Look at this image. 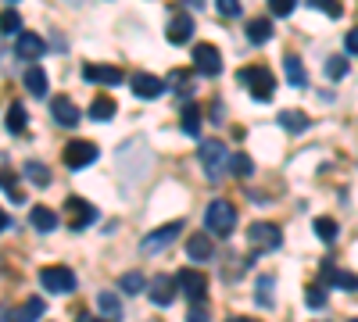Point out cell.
<instances>
[{
  "mask_svg": "<svg viewBox=\"0 0 358 322\" xmlns=\"http://www.w3.org/2000/svg\"><path fill=\"white\" fill-rule=\"evenodd\" d=\"M197 161L204 168L208 180H222V172L229 168V147L222 140H201V147H197Z\"/></svg>",
  "mask_w": 358,
  "mask_h": 322,
  "instance_id": "1",
  "label": "cell"
},
{
  "mask_svg": "<svg viewBox=\"0 0 358 322\" xmlns=\"http://www.w3.org/2000/svg\"><path fill=\"white\" fill-rule=\"evenodd\" d=\"M236 79L248 86V94L255 101H273V94H276V79H273V72H268L265 65H248V68L236 72Z\"/></svg>",
  "mask_w": 358,
  "mask_h": 322,
  "instance_id": "2",
  "label": "cell"
},
{
  "mask_svg": "<svg viewBox=\"0 0 358 322\" xmlns=\"http://www.w3.org/2000/svg\"><path fill=\"white\" fill-rule=\"evenodd\" d=\"M233 226H236V208L229 200H212V204H208V212H204L208 237H229Z\"/></svg>",
  "mask_w": 358,
  "mask_h": 322,
  "instance_id": "3",
  "label": "cell"
},
{
  "mask_svg": "<svg viewBox=\"0 0 358 322\" xmlns=\"http://www.w3.org/2000/svg\"><path fill=\"white\" fill-rule=\"evenodd\" d=\"M62 161H65V168H72V172L94 165V161H97V143H90V140H69L65 151H62Z\"/></svg>",
  "mask_w": 358,
  "mask_h": 322,
  "instance_id": "4",
  "label": "cell"
},
{
  "mask_svg": "<svg viewBox=\"0 0 358 322\" xmlns=\"http://www.w3.org/2000/svg\"><path fill=\"white\" fill-rule=\"evenodd\" d=\"M94 222H97V208L90 200H83V197H69L65 200V226L69 229L83 233L86 226H94Z\"/></svg>",
  "mask_w": 358,
  "mask_h": 322,
  "instance_id": "5",
  "label": "cell"
},
{
  "mask_svg": "<svg viewBox=\"0 0 358 322\" xmlns=\"http://www.w3.org/2000/svg\"><path fill=\"white\" fill-rule=\"evenodd\" d=\"M183 233V222H165V226H158V229H151L147 237L140 240V247L147 251V254H158V251H165V247H172L176 244V237Z\"/></svg>",
  "mask_w": 358,
  "mask_h": 322,
  "instance_id": "6",
  "label": "cell"
},
{
  "mask_svg": "<svg viewBox=\"0 0 358 322\" xmlns=\"http://www.w3.org/2000/svg\"><path fill=\"white\" fill-rule=\"evenodd\" d=\"M40 283L50 290V294H72L76 290V272L69 265H47V269H40Z\"/></svg>",
  "mask_w": 358,
  "mask_h": 322,
  "instance_id": "7",
  "label": "cell"
},
{
  "mask_svg": "<svg viewBox=\"0 0 358 322\" xmlns=\"http://www.w3.org/2000/svg\"><path fill=\"white\" fill-rule=\"evenodd\" d=\"M176 286H179V294H187L194 305L208 298V279H204V272H197V269H179V272H176Z\"/></svg>",
  "mask_w": 358,
  "mask_h": 322,
  "instance_id": "8",
  "label": "cell"
},
{
  "mask_svg": "<svg viewBox=\"0 0 358 322\" xmlns=\"http://www.w3.org/2000/svg\"><path fill=\"white\" fill-rule=\"evenodd\" d=\"M248 240H251V247H258V251H276V247L283 244V233H280L276 222H255V226L248 229Z\"/></svg>",
  "mask_w": 358,
  "mask_h": 322,
  "instance_id": "9",
  "label": "cell"
},
{
  "mask_svg": "<svg viewBox=\"0 0 358 322\" xmlns=\"http://www.w3.org/2000/svg\"><path fill=\"white\" fill-rule=\"evenodd\" d=\"M194 68H197L201 75H219V72H222V54H219V47L197 43V47H194Z\"/></svg>",
  "mask_w": 358,
  "mask_h": 322,
  "instance_id": "10",
  "label": "cell"
},
{
  "mask_svg": "<svg viewBox=\"0 0 358 322\" xmlns=\"http://www.w3.org/2000/svg\"><path fill=\"white\" fill-rule=\"evenodd\" d=\"M129 86H133V94H136L140 101H155V97L165 94V82H162L158 75H151V72H136V75L129 79Z\"/></svg>",
  "mask_w": 358,
  "mask_h": 322,
  "instance_id": "11",
  "label": "cell"
},
{
  "mask_svg": "<svg viewBox=\"0 0 358 322\" xmlns=\"http://www.w3.org/2000/svg\"><path fill=\"white\" fill-rule=\"evenodd\" d=\"M50 115H54L57 126H69V129H76L83 122V111L72 104V97H54L50 101Z\"/></svg>",
  "mask_w": 358,
  "mask_h": 322,
  "instance_id": "12",
  "label": "cell"
},
{
  "mask_svg": "<svg viewBox=\"0 0 358 322\" xmlns=\"http://www.w3.org/2000/svg\"><path fill=\"white\" fill-rule=\"evenodd\" d=\"M322 283H330L337 290H348V294H355V290H358V276L348 272V269H337L334 261H322Z\"/></svg>",
  "mask_w": 358,
  "mask_h": 322,
  "instance_id": "13",
  "label": "cell"
},
{
  "mask_svg": "<svg viewBox=\"0 0 358 322\" xmlns=\"http://www.w3.org/2000/svg\"><path fill=\"white\" fill-rule=\"evenodd\" d=\"M83 79L97 82V86H118L126 75H122V68H115V65H83Z\"/></svg>",
  "mask_w": 358,
  "mask_h": 322,
  "instance_id": "14",
  "label": "cell"
},
{
  "mask_svg": "<svg viewBox=\"0 0 358 322\" xmlns=\"http://www.w3.org/2000/svg\"><path fill=\"white\" fill-rule=\"evenodd\" d=\"M179 294V286L172 283V276H155L151 283H147V298H151L158 308H165V305H172V298Z\"/></svg>",
  "mask_w": 358,
  "mask_h": 322,
  "instance_id": "15",
  "label": "cell"
},
{
  "mask_svg": "<svg viewBox=\"0 0 358 322\" xmlns=\"http://www.w3.org/2000/svg\"><path fill=\"white\" fill-rule=\"evenodd\" d=\"M165 36H169V43H187L194 36V18L187 11H176L165 25Z\"/></svg>",
  "mask_w": 358,
  "mask_h": 322,
  "instance_id": "16",
  "label": "cell"
},
{
  "mask_svg": "<svg viewBox=\"0 0 358 322\" xmlns=\"http://www.w3.org/2000/svg\"><path fill=\"white\" fill-rule=\"evenodd\" d=\"M43 50H47L43 36H36V33H18L15 54L22 57V61H36V57H43Z\"/></svg>",
  "mask_w": 358,
  "mask_h": 322,
  "instance_id": "17",
  "label": "cell"
},
{
  "mask_svg": "<svg viewBox=\"0 0 358 322\" xmlns=\"http://www.w3.org/2000/svg\"><path fill=\"white\" fill-rule=\"evenodd\" d=\"M187 258L190 261H212L215 258L212 237H208V233H194V237H187Z\"/></svg>",
  "mask_w": 358,
  "mask_h": 322,
  "instance_id": "18",
  "label": "cell"
},
{
  "mask_svg": "<svg viewBox=\"0 0 358 322\" xmlns=\"http://www.w3.org/2000/svg\"><path fill=\"white\" fill-rule=\"evenodd\" d=\"M165 86H172V94H179V97H190L197 90V75L190 68H172L169 79H165Z\"/></svg>",
  "mask_w": 358,
  "mask_h": 322,
  "instance_id": "19",
  "label": "cell"
},
{
  "mask_svg": "<svg viewBox=\"0 0 358 322\" xmlns=\"http://www.w3.org/2000/svg\"><path fill=\"white\" fill-rule=\"evenodd\" d=\"M283 72H287V82L294 86V90H305L308 86V75H305V65L297 54H283Z\"/></svg>",
  "mask_w": 358,
  "mask_h": 322,
  "instance_id": "20",
  "label": "cell"
},
{
  "mask_svg": "<svg viewBox=\"0 0 358 322\" xmlns=\"http://www.w3.org/2000/svg\"><path fill=\"white\" fill-rule=\"evenodd\" d=\"M40 319H43V301L40 298H29L15 312H8V322H40Z\"/></svg>",
  "mask_w": 358,
  "mask_h": 322,
  "instance_id": "21",
  "label": "cell"
},
{
  "mask_svg": "<svg viewBox=\"0 0 358 322\" xmlns=\"http://www.w3.org/2000/svg\"><path fill=\"white\" fill-rule=\"evenodd\" d=\"M0 186H4V190L11 193V200H18V204L25 200V193L18 190V180H15V172L8 168V154H4V151H0Z\"/></svg>",
  "mask_w": 358,
  "mask_h": 322,
  "instance_id": "22",
  "label": "cell"
},
{
  "mask_svg": "<svg viewBox=\"0 0 358 322\" xmlns=\"http://www.w3.org/2000/svg\"><path fill=\"white\" fill-rule=\"evenodd\" d=\"M29 222H33L40 233H50V229H57V212H50L47 204H36V208L29 212Z\"/></svg>",
  "mask_w": 358,
  "mask_h": 322,
  "instance_id": "23",
  "label": "cell"
},
{
  "mask_svg": "<svg viewBox=\"0 0 358 322\" xmlns=\"http://www.w3.org/2000/svg\"><path fill=\"white\" fill-rule=\"evenodd\" d=\"M22 82H25V90L33 94V97H43V94H47V72L36 68V65L25 68V79H22Z\"/></svg>",
  "mask_w": 358,
  "mask_h": 322,
  "instance_id": "24",
  "label": "cell"
},
{
  "mask_svg": "<svg viewBox=\"0 0 358 322\" xmlns=\"http://www.w3.org/2000/svg\"><path fill=\"white\" fill-rule=\"evenodd\" d=\"M280 126L287 129V133H305L308 126H312V119H308V115L305 111H280Z\"/></svg>",
  "mask_w": 358,
  "mask_h": 322,
  "instance_id": "25",
  "label": "cell"
},
{
  "mask_svg": "<svg viewBox=\"0 0 358 322\" xmlns=\"http://www.w3.org/2000/svg\"><path fill=\"white\" fill-rule=\"evenodd\" d=\"M97 308H101V315L108 319V322H118L122 319V301H118L111 290H104V294H97Z\"/></svg>",
  "mask_w": 358,
  "mask_h": 322,
  "instance_id": "26",
  "label": "cell"
},
{
  "mask_svg": "<svg viewBox=\"0 0 358 322\" xmlns=\"http://www.w3.org/2000/svg\"><path fill=\"white\" fill-rule=\"evenodd\" d=\"M248 40L251 43H268L273 40V22L268 18H251L248 22Z\"/></svg>",
  "mask_w": 358,
  "mask_h": 322,
  "instance_id": "27",
  "label": "cell"
},
{
  "mask_svg": "<svg viewBox=\"0 0 358 322\" xmlns=\"http://www.w3.org/2000/svg\"><path fill=\"white\" fill-rule=\"evenodd\" d=\"M115 111H118V104H115L111 97H97L94 104H90V111H86V115H90V119H94V122H108Z\"/></svg>",
  "mask_w": 358,
  "mask_h": 322,
  "instance_id": "28",
  "label": "cell"
},
{
  "mask_svg": "<svg viewBox=\"0 0 358 322\" xmlns=\"http://www.w3.org/2000/svg\"><path fill=\"white\" fill-rule=\"evenodd\" d=\"M4 122H8V133H25V126H29V115H25V108H22V104H11Z\"/></svg>",
  "mask_w": 358,
  "mask_h": 322,
  "instance_id": "29",
  "label": "cell"
},
{
  "mask_svg": "<svg viewBox=\"0 0 358 322\" xmlns=\"http://www.w3.org/2000/svg\"><path fill=\"white\" fill-rule=\"evenodd\" d=\"M183 133L201 136V108H197V104H187V108H183Z\"/></svg>",
  "mask_w": 358,
  "mask_h": 322,
  "instance_id": "30",
  "label": "cell"
},
{
  "mask_svg": "<svg viewBox=\"0 0 358 322\" xmlns=\"http://www.w3.org/2000/svg\"><path fill=\"white\" fill-rule=\"evenodd\" d=\"M315 237H319V240H326V244H334V240H337V222H334L330 215L315 219Z\"/></svg>",
  "mask_w": 358,
  "mask_h": 322,
  "instance_id": "31",
  "label": "cell"
},
{
  "mask_svg": "<svg viewBox=\"0 0 358 322\" xmlns=\"http://www.w3.org/2000/svg\"><path fill=\"white\" fill-rule=\"evenodd\" d=\"M255 301L258 305H273V276H258V286H255Z\"/></svg>",
  "mask_w": 358,
  "mask_h": 322,
  "instance_id": "32",
  "label": "cell"
},
{
  "mask_svg": "<svg viewBox=\"0 0 358 322\" xmlns=\"http://www.w3.org/2000/svg\"><path fill=\"white\" fill-rule=\"evenodd\" d=\"M25 175H29L36 186H47V183H50V172H47V165H40V161H29V165H25Z\"/></svg>",
  "mask_w": 358,
  "mask_h": 322,
  "instance_id": "33",
  "label": "cell"
},
{
  "mask_svg": "<svg viewBox=\"0 0 358 322\" xmlns=\"http://www.w3.org/2000/svg\"><path fill=\"white\" fill-rule=\"evenodd\" d=\"M308 8H315V11H322L326 18H341V0H308Z\"/></svg>",
  "mask_w": 358,
  "mask_h": 322,
  "instance_id": "34",
  "label": "cell"
},
{
  "mask_svg": "<svg viewBox=\"0 0 358 322\" xmlns=\"http://www.w3.org/2000/svg\"><path fill=\"white\" fill-rule=\"evenodd\" d=\"M326 75H330V79H344L348 75V57L344 54H334L330 61H326Z\"/></svg>",
  "mask_w": 358,
  "mask_h": 322,
  "instance_id": "35",
  "label": "cell"
},
{
  "mask_svg": "<svg viewBox=\"0 0 358 322\" xmlns=\"http://www.w3.org/2000/svg\"><path fill=\"white\" fill-rule=\"evenodd\" d=\"M251 168H255V165H251L248 154H233V158H229V172H233V175H241V180H248Z\"/></svg>",
  "mask_w": 358,
  "mask_h": 322,
  "instance_id": "36",
  "label": "cell"
},
{
  "mask_svg": "<svg viewBox=\"0 0 358 322\" xmlns=\"http://www.w3.org/2000/svg\"><path fill=\"white\" fill-rule=\"evenodd\" d=\"M18 25H22V15L15 8L0 11V33H18Z\"/></svg>",
  "mask_w": 358,
  "mask_h": 322,
  "instance_id": "37",
  "label": "cell"
},
{
  "mask_svg": "<svg viewBox=\"0 0 358 322\" xmlns=\"http://www.w3.org/2000/svg\"><path fill=\"white\" fill-rule=\"evenodd\" d=\"M305 301H308L312 308H322V305H326V286H322V283H308V286H305Z\"/></svg>",
  "mask_w": 358,
  "mask_h": 322,
  "instance_id": "38",
  "label": "cell"
},
{
  "mask_svg": "<svg viewBox=\"0 0 358 322\" xmlns=\"http://www.w3.org/2000/svg\"><path fill=\"white\" fill-rule=\"evenodd\" d=\"M118 286H122V294H140V290H143V276L140 272H126L122 279H118Z\"/></svg>",
  "mask_w": 358,
  "mask_h": 322,
  "instance_id": "39",
  "label": "cell"
},
{
  "mask_svg": "<svg viewBox=\"0 0 358 322\" xmlns=\"http://www.w3.org/2000/svg\"><path fill=\"white\" fill-rule=\"evenodd\" d=\"M294 8H297V0H268V11H273L276 18H287V15H294Z\"/></svg>",
  "mask_w": 358,
  "mask_h": 322,
  "instance_id": "40",
  "label": "cell"
},
{
  "mask_svg": "<svg viewBox=\"0 0 358 322\" xmlns=\"http://www.w3.org/2000/svg\"><path fill=\"white\" fill-rule=\"evenodd\" d=\"M215 4H219V11H222L226 18H236V15H241V0H215Z\"/></svg>",
  "mask_w": 358,
  "mask_h": 322,
  "instance_id": "41",
  "label": "cell"
},
{
  "mask_svg": "<svg viewBox=\"0 0 358 322\" xmlns=\"http://www.w3.org/2000/svg\"><path fill=\"white\" fill-rule=\"evenodd\" d=\"M344 47H348V54H358V29H351V33H348Z\"/></svg>",
  "mask_w": 358,
  "mask_h": 322,
  "instance_id": "42",
  "label": "cell"
},
{
  "mask_svg": "<svg viewBox=\"0 0 358 322\" xmlns=\"http://www.w3.org/2000/svg\"><path fill=\"white\" fill-rule=\"evenodd\" d=\"M187 322H208V312H201L197 305L190 308V315H187Z\"/></svg>",
  "mask_w": 358,
  "mask_h": 322,
  "instance_id": "43",
  "label": "cell"
},
{
  "mask_svg": "<svg viewBox=\"0 0 358 322\" xmlns=\"http://www.w3.org/2000/svg\"><path fill=\"white\" fill-rule=\"evenodd\" d=\"M212 122H222V104H219V101L212 104Z\"/></svg>",
  "mask_w": 358,
  "mask_h": 322,
  "instance_id": "44",
  "label": "cell"
},
{
  "mask_svg": "<svg viewBox=\"0 0 358 322\" xmlns=\"http://www.w3.org/2000/svg\"><path fill=\"white\" fill-rule=\"evenodd\" d=\"M187 8H194V11H204V0H183Z\"/></svg>",
  "mask_w": 358,
  "mask_h": 322,
  "instance_id": "45",
  "label": "cell"
},
{
  "mask_svg": "<svg viewBox=\"0 0 358 322\" xmlns=\"http://www.w3.org/2000/svg\"><path fill=\"white\" fill-rule=\"evenodd\" d=\"M8 226H11V219H8V212H0V233H4Z\"/></svg>",
  "mask_w": 358,
  "mask_h": 322,
  "instance_id": "46",
  "label": "cell"
},
{
  "mask_svg": "<svg viewBox=\"0 0 358 322\" xmlns=\"http://www.w3.org/2000/svg\"><path fill=\"white\" fill-rule=\"evenodd\" d=\"M76 322H108V319H94V315H79Z\"/></svg>",
  "mask_w": 358,
  "mask_h": 322,
  "instance_id": "47",
  "label": "cell"
},
{
  "mask_svg": "<svg viewBox=\"0 0 358 322\" xmlns=\"http://www.w3.org/2000/svg\"><path fill=\"white\" fill-rule=\"evenodd\" d=\"M226 322H258V319H244V315H236V319H226Z\"/></svg>",
  "mask_w": 358,
  "mask_h": 322,
  "instance_id": "48",
  "label": "cell"
},
{
  "mask_svg": "<svg viewBox=\"0 0 358 322\" xmlns=\"http://www.w3.org/2000/svg\"><path fill=\"white\" fill-rule=\"evenodd\" d=\"M0 322H8V315H4V312H0Z\"/></svg>",
  "mask_w": 358,
  "mask_h": 322,
  "instance_id": "49",
  "label": "cell"
},
{
  "mask_svg": "<svg viewBox=\"0 0 358 322\" xmlns=\"http://www.w3.org/2000/svg\"><path fill=\"white\" fill-rule=\"evenodd\" d=\"M351 322H358V319H351Z\"/></svg>",
  "mask_w": 358,
  "mask_h": 322,
  "instance_id": "50",
  "label": "cell"
}]
</instances>
